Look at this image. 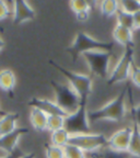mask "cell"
<instances>
[{"label":"cell","mask_w":140,"mask_h":158,"mask_svg":"<svg viewBox=\"0 0 140 158\" xmlns=\"http://www.w3.org/2000/svg\"><path fill=\"white\" fill-rule=\"evenodd\" d=\"M126 94L127 88L124 89L107 103L103 104L98 109L89 111V120L92 122H121L126 115Z\"/></svg>","instance_id":"cell-1"},{"label":"cell","mask_w":140,"mask_h":158,"mask_svg":"<svg viewBox=\"0 0 140 158\" xmlns=\"http://www.w3.org/2000/svg\"><path fill=\"white\" fill-rule=\"evenodd\" d=\"M114 43L107 42V41H101V40L94 39L90 34L86 32H78L72 41L71 45H69L66 48L67 53L69 54L72 62H77V59L80 56L88 52L93 51H107L113 52Z\"/></svg>","instance_id":"cell-2"},{"label":"cell","mask_w":140,"mask_h":158,"mask_svg":"<svg viewBox=\"0 0 140 158\" xmlns=\"http://www.w3.org/2000/svg\"><path fill=\"white\" fill-rule=\"evenodd\" d=\"M52 65L56 69L64 75L65 78L68 80L69 85L76 90V92L80 97V102H88L89 97L92 94V88H93V80L90 76L81 73H77L74 70H69L60 65L56 64L55 62H50Z\"/></svg>","instance_id":"cell-3"},{"label":"cell","mask_w":140,"mask_h":158,"mask_svg":"<svg viewBox=\"0 0 140 158\" xmlns=\"http://www.w3.org/2000/svg\"><path fill=\"white\" fill-rule=\"evenodd\" d=\"M134 63H135V45H131L124 48L123 55L117 60L106 80L107 85L112 86V85L127 81L130 77L131 67Z\"/></svg>","instance_id":"cell-4"},{"label":"cell","mask_w":140,"mask_h":158,"mask_svg":"<svg viewBox=\"0 0 140 158\" xmlns=\"http://www.w3.org/2000/svg\"><path fill=\"white\" fill-rule=\"evenodd\" d=\"M64 128L70 135L86 134L91 132L89 120L88 102H80L78 109L65 118Z\"/></svg>","instance_id":"cell-5"},{"label":"cell","mask_w":140,"mask_h":158,"mask_svg":"<svg viewBox=\"0 0 140 158\" xmlns=\"http://www.w3.org/2000/svg\"><path fill=\"white\" fill-rule=\"evenodd\" d=\"M113 53L107 51H93V52L84 53L82 56L86 59L90 72L98 78L107 80L110 72V64H111Z\"/></svg>","instance_id":"cell-6"},{"label":"cell","mask_w":140,"mask_h":158,"mask_svg":"<svg viewBox=\"0 0 140 158\" xmlns=\"http://www.w3.org/2000/svg\"><path fill=\"white\" fill-rule=\"evenodd\" d=\"M52 87L55 91V97H56L55 102L67 114H70L76 111L81 101L76 90L69 84L65 85L56 81H52Z\"/></svg>","instance_id":"cell-7"},{"label":"cell","mask_w":140,"mask_h":158,"mask_svg":"<svg viewBox=\"0 0 140 158\" xmlns=\"http://www.w3.org/2000/svg\"><path fill=\"white\" fill-rule=\"evenodd\" d=\"M107 139L108 137L105 136L103 133H90L86 134H78V135H71L69 144L79 147L83 152L92 153L98 149H101L107 146Z\"/></svg>","instance_id":"cell-8"},{"label":"cell","mask_w":140,"mask_h":158,"mask_svg":"<svg viewBox=\"0 0 140 158\" xmlns=\"http://www.w3.org/2000/svg\"><path fill=\"white\" fill-rule=\"evenodd\" d=\"M133 126H125L112 134L107 139V146L114 151L127 152L130 143Z\"/></svg>","instance_id":"cell-9"},{"label":"cell","mask_w":140,"mask_h":158,"mask_svg":"<svg viewBox=\"0 0 140 158\" xmlns=\"http://www.w3.org/2000/svg\"><path fill=\"white\" fill-rule=\"evenodd\" d=\"M11 10L13 22L18 24L32 21L35 18V10L27 1H13Z\"/></svg>","instance_id":"cell-10"},{"label":"cell","mask_w":140,"mask_h":158,"mask_svg":"<svg viewBox=\"0 0 140 158\" xmlns=\"http://www.w3.org/2000/svg\"><path fill=\"white\" fill-rule=\"evenodd\" d=\"M30 106H31V108H37L39 110H42L47 115H62V116L68 115L56 102L50 100V99L33 98L30 101Z\"/></svg>","instance_id":"cell-11"},{"label":"cell","mask_w":140,"mask_h":158,"mask_svg":"<svg viewBox=\"0 0 140 158\" xmlns=\"http://www.w3.org/2000/svg\"><path fill=\"white\" fill-rule=\"evenodd\" d=\"M25 132H27V130L25 128H18L17 131L12 132V133L1 136L0 137V148H2L8 154H13L20 142V138L22 137Z\"/></svg>","instance_id":"cell-12"},{"label":"cell","mask_w":140,"mask_h":158,"mask_svg":"<svg viewBox=\"0 0 140 158\" xmlns=\"http://www.w3.org/2000/svg\"><path fill=\"white\" fill-rule=\"evenodd\" d=\"M113 39L116 43L124 46V48L127 46L135 45V43H134V30L123 27V25H115L113 30Z\"/></svg>","instance_id":"cell-13"},{"label":"cell","mask_w":140,"mask_h":158,"mask_svg":"<svg viewBox=\"0 0 140 158\" xmlns=\"http://www.w3.org/2000/svg\"><path fill=\"white\" fill-rule=\"evenodd\" d=\"M19 114L14 112H7L0 116V137L17 131Z\"/></svg>","instance_id":"cell-14"},{"label":"cell","mask_w":140,"mask_h":158,"mask_svg":"<svg viewBox=\"0 0 140 158\" xmlns=\"http://www.w3.org/2000/svg\"><path fill=\"white\" fill-rule=\"evenodd\" d=\"M69 6H70V9L72 10V12L76 15V18L79 22L88 21L89 17H90V12H91V6L88 1L74 0V1H70Z\"/></svg>","instance_id":"cell-15"},{"label":"cell","mask_w":140,"mask_h":158,"mask_svg":"<svg viewBox=\"0 0 140 158\" xmlns=\"http://www.w3.org/2000/svg\"><path fill=\"white\" fill-rule=\"evenodd\" d=\"M47 120H48V115L45 112L37 108H31L30 122L34 130H36L37 132L47 131Z\"/></svg>","instance_id":"cell-16"},{"label":"cell","mask_w":140,"mask_h":158,"mask_svg":"<svg viewBox=\"0 0 140 158\" xmlns=\"http://www.w3.org/2000/svg\"><path fill=\"white\" fill-rule=\"evenodd\" d=\"M17 85L15 74L9 68L0 69V89L2 91L11 92Z\"/></svg>","instance_id":"cell-17"},{"label":"cell","mask_w":140,"mask_h":158,"mask_svg":"<svg viewBox=\"0 0 140 158\" xmlns=\"http://www.w3.org/2000/svg\"><path fill=\"white\" fill-rule=\"evenodd\" d=\"M88 158H131L130 154L128 152H117L114 151L108 146L95 152L86 154Z\"/></svg>","instance_id":"cell-18"},{"label":"cell","mask_w":140,"mask_h":158,"mask_svg":"<svg viewBox=\"0 0 140 158\" xmlns=\"http://www.w3.org/2000/svg\"><path fill=\"white\" fill-rule=\"evenodd\" d=\"M127 152L131 157L140 158V128L136 124H133V133Z\"/></svg>","instance_id":"cell-19"},{"label":"cell","mask_w":140,"mask_h":158,"mask_svg":"<svg viewBox=\"0 0 140 158\" xmlns=\"http://www.w3.org/2000/svg\"><path fill=\"white\" fill-rule=\"evenodd\" d=\"M70 134L65 130V128H60L55 132H52L50 135V144L58 147L65 148L66 146L69 145V141H70Z\"/></svg>","instance_id":"cell-20"},{"label":"cell","mask_w":140,"mask_h":158,"mask_svg":"<svg viewBox=\"0 0 140 158\" xmlns=\"http://www.w3.org/2000/svg\"><path fill=\"white\" fill-rule=\"evenodd\" d=\"M119 8H121L119 1L107 0V1H101L100 2V11H101L102 15L106 18H111L116 15Z\"/></svg>","instance_id":"cell-21"},{"label":"cell","mask_w":140,"mask_h":158,"mask_svg":"<svg viewBox=\"0 0 140 158\" xmlns=\"http://www.w3.org/2000/svg\"><path fill=\"white\" fill-rule=\"evenodd\" d=\"M116 24L123 25V27H129L131 30H135V20H134V15L128 13L126 11H124L123 9L119 8V10L116 13Z\"/></svg>","instance_id":"cell-22"},{"label":"cell","mask_w":140,"mask_h":158,"mask_svg":"<svg viewBox=\"0 0 140 158\" xmlns=\"http://www.w3.org/2000/svg\"><path fill=\"white\" fill-rule=\"evenodd\" d=\"M65 118L62 115H48L47 120V131L55 132L57 130L64 128L65 126Z\"/></svg>","instance_id":"cell-23"},{"label":"cell","mask_w":140,"mask_h":158,"mask_svg":"<svg viewBox=\"0 0 140 158\" xmlns=\"http://www.w3.org/2000/svg\"><path fill=\"white\" fill-rule=\"evenodd\" d=\"M45 157L46 158H65V149L53 144L45 145Z\"/></svg>","instance_id":"cell-24"},{"label":"cell","mask_w":140,"mask_h":158,"mask_svg":"<svg viewBox=\"0 0 140 158\" xmlns=\"http://www.w3.org/2000/svg\"><path fill=\"white\" fill-rule=\"evenodd\" d=\"M64 149H65V158H88L86 152H83L79 147H77V146L69 144Z\"/></svg>","instance_id":"cell-25"},{"label":"cell","mask_w":140,"mask_h":158,"mask_svg":"<svg viewBox=\"0 0 140 158\" xmlns=\"http://www.w3.org/2000/svg\"><path fill=\"white\" fill-rule=\"evenodd\" d=\"M121 9L131 15H135L140 10V0H124L119 2Z\"/></svg>","instance_id":"cell-26"},{"label":"cell","mask_w":140,"mask_h":158,"mask_svg":"<svg viewBox=\"0 0 140 158\" xmlns=\"http://www.w3.org/2000/svg\"><path fill=\"white\" fill-rule=\"evenodd\" d=\"M130 81L137 87L138 89H140V66H138L136 64V62L133 64L131 67V72H130Z\"/></svg>","instance_id":"cell-27"},{"label":"cell","mask_w":140,"mask_h":158,"mask_svg":"<svg viewBox=\"0 0 140 158\" xmlns=\"http://www.w3.org/2000/svg\"><path fill=\"white\" fill-rule=\"evenodd\" d=\"M131 110H130V116L133 120V124L139 126L140 128V103L139 104H134L133 99H131Z\"/></svg>","instance_id":"cell-28"},{"label":"cell","mask_w":140,"mask_h":158,"mask_svg":"<svg viewBox=\"0 0 140 158\" xmlns=\"http://www.w3.org/2000/svg\"><path fill=\"white\" fill-rule=\"evenodd\" d=\"M11 15H12V10H11L9 3L0 0V21L8 19Z\"/></svg>","instance_id":"cell-29"},{"label":"cell","mask_w":140,"mask_h":158,"mask_svg":"<svg viewBox=\"0 0 140 158\" xmlns=\"http://www.w3.org/2000/svg\"><path fill=\"white\" fill-rule=\"evenodd\" d=\"M134 20H135V30H140V10L134 15Z\"/></svg>","instance_id":"cell-30"},{"label":"cell","mask_w":140,"mask_h":158,"mask_svg":"<svg viewBox=\"0 0 140 158\" xmlns=\"http://www.w3.org/2000/svg\"><path fill=\"white\" fill-rule=\"evenodd\" d=\"M18 158H35V155L33 153H30V154H21Z\"/></svg>","instance_id":"cell-31"},{"label":"cell","mask_w":140,"mask_h":158,"mask_svg":"<svg viewBox=\"0 0 140 158\" xmlns=\"http://www.w3.org/2000/svg\"><path fill=\"white\" fill-rule=\"evenodd\" d=\"M5 48V41L1 36H0V53L2 52V49Z\"/></svg>","instance_id":"cell-32"}]
</instances>
